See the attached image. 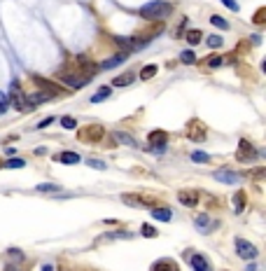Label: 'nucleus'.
Wrapping results in <instances>:
<instances>
[{
    "instance_id": "nucleus-35",
    "label": "nucleus",
    "mask_w": 266,
    "mask_h": 271,
    "mask_svg": "<svg viewBox=\"0 0 266 271\" xmlns=\"http://www.w3.org/2000/svg\"><path fill=\"white\" fill-rule=\"evenodd\" d=\"M222 2H224V5H227L229 9H234V12H238V2H236V0H222Z\"/></svg>"
},
{
    "instance_id": "nucleus-37",
    "label": "nucleus",
    "mask_w": 266,
    "mask_h": 271,
    "mask_svg": "<svg viewBox=\"0 0 266 271\" xmlns=\"http://www.w3.org/2000/svg\"><path fill=\"white\" fill-rule=\"evenodd\" d=\"M264 14H266V9H259L257 14H255V23H262V19H264Z\"/></svg>"
},
{
    "instance_id": "nucleus-3",
    "label": "nucleus",
    "mask_w": 266,
    "mask_h": 271,
    "mask_svg": "<svg viewBox=\"0 0 266 271\" xmlns=\"http://www.w3.org/2000/svg\"><path fill=\"white\" fill-rule=\"evenodd\" d=\"M77 138L84 140V143H98V140L103 138V126H100V124H87V126H82Z\"/></svg>"
},
{
    "instance_id": "nucleus-17",
    "label": "nucleus",
    "mask_w": 266,
    "mask_h": 271,
    "mask_svg": "<svg viewBox=\"0 0 266 271\" xmlns=\"http://www.w3.org/2000/svg\"><path fill=\"white\" fill-rule=\"evenodd\" d=\"M150 213H152V217L159 220V222H171V217H173V213L168 208H152Z\"/></svg>"
},
{
    "instance_id": "nucleus-4",
    "label": "nucleus",
    "mask_w": 266,
    "mask_h": 271,
    "mask_svg": "<svg viewBox=\"0 0 266 271\" xmlns=\"http://www.w3.org/2000/svg\"><path fill=\"white\" fill-rule=\"evenodd\" d=\"M75 73H80V75H84L87 80H91L93 75H96V70H98V66L96 63H91L87 56H77L75 59Z\"/></svg>"
},
{
    "instance_id": "nucleus-29",
    "label": "nucleus",
    "mask_w": 266,
    "mask_h": 271,
    "mask_svg": "<svg viewBox=\"0 0 266 271\" xmlns=\"http://www.w3.org/2000/svg\"><path fill=\"white\" fill-rule=\"evenodd\" d=\"M205 45H208V47H215V49H217V47H222V38H220V35H208Z\"/></svg>"
},
{
    "instance_id": "nucleus-11",
    "label": "nucleus",
    "mask_w": 266,
    "mask_h": 271,
    "mask_svg": "<svg viewBox=\"0 0 266 271\" xmlns=\"http://www.w3.org/2000/svg\"><path fill=\"white\" fill-rule=\"evenodd\" d=\"M33 80H35V85H38L40 89H42V93H47V96H56V93H61V89H59L56 85H52L49 80H42V78H33Z\"/></svg>"
},
{
    "instance_id": "nucleus-18",
    "label": "nucleus",
    "mask_w": 266,
    "mask_h": 271,
    "mask_svg": "<svg viewBox=\"0 0 266 271\" xmlns=\"http://www.w3.org/2000/svg\"><path fill=\"white\" fill-rule=\"evenodd\" d=\"M133 80H136V73H124V75L112 80V87H129Z\"/></svg>"
},
{
    "instance_id": "nucleus-31",
    "label": "nucleus",
    "mask_w": 266,
    "mask_h": 271,
    "mask_svg": "<svg viewBox=\"0 0 266 271\" xmlns=\"http://www.w3.org/2000/svg\"><path fill=\"white\" fill-rule=\"evenodd\" d=\"M122 199H124V203H129V206H143L140 196H129V194H126V196H122Z\"/></svg>"
},
{
    "instance_id": "nucleus-14",
    "label": "nucleus",
    "mask_w": 266,
    "mask_h": 271,
    "mask_svg": "<svg viewBox=\"0 0 266 271\" xmlns=\"http://www.w3.org/2000/svg\"><path fill=\"white\" fill-rule=\"evenodd\" d=\"M150 271H177V264H175L173 260H159V262L152 264Z\"/></svg>"
},
{
    "instance_id": "nucleus-40",
    "label": "nucleus",
    "mask_w": 266,
    "mask_h": 271,
    "mask_svg": "<svg viewBox=\"0 0 266 271\" xmlns=\"http://www.w3.org/2000/svg\"><path fill=\"white\" fill-rule=\"evenodd\" d=\"M42 271H54V267H52V264H45V267H42Z\"/></svg>"
},
{
    "instance_id": "nucleus-23",
    "label": "nucleus",
    "mask_w": 266,
    "mask_h": 271,
    "mask_svg": "<svg viewBox=\"0 0 266 271\" xmlns=\"http://www.w3.org/2000/svg\"><path fill=\"white\" fill-rule=\"evenodd\" d=\"M157 75V66L154 63H150V66H145L143 70H140V80H150Z\"/></svg>"
},
{
    "instance_id": "nucleus-15",
    "label": "nucleus",
    "mask_w": 266,
    "mask_h": 271,
    "mask_svg": "<svg viewBox=\"0 0 266 271\" xmlns=\"http://www.w3.org/2000/svg\"><path fill=\"white\" fill-rule=\"evenodd\" d=\"M114 143H122V145H129V147H136V138H131L129 133H124V131H114Z\"/></svg>"
},
{
    "instance_id": "nucleus-25",
    "label": "nucleus",
    "mask_w": 266,
    "mask_h": 271,
    "mask_svg": "<svg viewBox=\"0 0 266 271\" xmlns=\"http://www.w3.org/2000/svg\"><path fill=\"white\" fill-rule=\"evenodd\" d=\"M210 23H213V26H217L220 31H227V28H229V23L224 21L220 14H213V16H210Z\"/></svg>"
},
{
    "instance_id": "nucleus-6",
    "label": "nucleus",
    "mask_w": 266,
    "mask_h": 271,
    "mask_svg": "<svg viewBox=\"0 0 266 271\" xmlns=\"http://www.w3.org/2000/svg\"><path fill=\"white\" fill-rule=\"evenodd\" d=\"M236 253H238V257H243V260H255L259 255V250L245 239H236Z\"/></svg>"
},
{
    "instance_id": "nucleus-24",
    "label": "nucleus",
    "mask_w": 266,
    "mask_h": 271,
    "mask_svg": "<svg viewBox=\"0 0 266 271\" xmlns=\"http://www.w3.org/2000/svg\"><path fill=\"white\" fill-rule=\"evenodd\" d=\"M201 40H203V33H201V31H196V28L187 33V42H189V45H198Z\"/></svg>"
},
{
    "instance_id": "nucleus-33",
    "label": "nucleus",
    "mask_w": 266,
    "mask_h": 271,
    "mask_svg": "<svg viewBox=\"0 0 266 271\" xmlns=\"http://www.w3.org/2000/svg\"><path fill=\"white\" fill-rule=\"evenodd\" d=\"M21 166H26L23 159H9L7 162V169H21Z\"/></svg>"
},
{
    "instance_id": "nucleus-26",
    "label": "nucleus",
    "mask_w": 266,
    "mask_h": 271,
    "mask_svg": "<svg viewBox=\"0 0 266 271\" xmlns=\"http://www.w3.org/2000/svg\"><path fill=\"white\" fill-rule=\"evenodd\" d=\"M180 61H182V63H187V66H189V63H194V61H196V54H194L191 49H184L182 54H180Z\"/></svg>"
},
{
    "instance_id": "nucleus-20",
    "label": "nucleus",
    "mask_w": 266,
    "mask_h": 271,
    "mask_svg": "<svg viewBox=\"0 0 266 271\" xmlns=\"http://www.w3.org/2000/svg\"><path fill=\"white\" fill-rule=\"evenodd\" d=\"M124 59H126V54H117V56H112V59H107L105 63H103V66H100V68H114V66H119V63H124Z\"/></svg>"
},
{
    "instance_id": "nucleus-39",
    "label": "nucleus",
    "mask_w": 266,
    "mask_h": 271,
    "mask_svg": "<svg viewBox=\"0 0 266 271\" xmlns=\"http://www.w3.org/2000/svg\"><path fill=\"white\" fill-rule=\"evenodd\" d=\"M5 271H23V269H21V267H16V264H7Z\"/></svg>"
},
{
    "instance_id": "nucleus-12",
    "label": "nucleus",
    "mask_w": 266,
    "mask_h": 271,
    "mask_svg": "<svg viewBox=\"0 0 266 271\" xmlns=\"http://www.w3.org/2000/svg\"><path fill=\"white\" fill-rule=\"evenodd\" d=\"M54 162H56V164H70V166H73V164L82 162V157L77 155V152H70V150H68V152H61V155L54 157Z\"/></svg>"
},
{
    "instance_id": "nucleus-30",
    "label": "nucleus",
    "mask_w": 266,
    "mask_h": 271,
    "mask_svg": "<svg viewBox=\"0 0 266 271\" xmlns=\"http://www.w3.org/2000/svg\"><path fill=\"white\" fill-rule=\"evenodd\" d=\"M61 126L63 129H75L77 119H73V117H61Z\"/></svg>"
},
{
    "instance_id": "nucleus-21",
    "label": "nucleus",
    "mask_w": 266,
    "mask_h": 271,
    "mask_svg": "<svg viewBox=\"0 0 266 271\" xmlns=\"http://www.w3.org/2000/svg\"><path fill=\"white\" fill-rule=\"evenodd\" d=\"M107 96H110V87H100L98 91L91 96V101H93V103H100V101H105Z\"/></svg>"
},
{
    "instance_id": "nucleus-32",
    "label": "nucleus",
    "mask_w": 266,
    "mask_h": 271,
    "mask_svg": "<svg viewBox=\"0 0 266 271\" xmlns=\"http://www.w3.org/2000/svg\"><path fill=\"white\" fill-rule=\"evenodd\" d=\"M143 236L145 239H152V236H157V229L152 225H143Z\"/></svg>"
},
{
    "instance_id": "nucleus-38",
    "label": "nucleus",
    "mask_w": 266,
    "mask_h": 271,
    "mask_svg": "<svg viewBox=\"0 0 266 271\" xmlns=\"http://www.w3.org/2000/svg\"><path fill=\"white\" fill-rule=\"evenodd\" d=\"M52 122H54V117H47V119H45V122H40V129H45V126H49V124H52Z\"/></svg>"
},
{
    "instance_id": "nucleus-7",
    "label": "nucleus",
    "mask_w": 266,
    "mask_h": 271,
    "mask_svg": "<svg viewBox=\"0 0 266 271\" xmlns=\"http://www.w3.org/2000/svg\"><path fill=\"white\" fill-rule=\"evenodd\" d=\"M166 145H168L166 131H152L150 133V150H152V152H164Z\"/></svg>"
},
{
    "instance_id": "nucleus-5",
    "label": "nucleus",
    "mask_w": 266,
    "mask_h": 271,
    "mask_svg": "<svg viewBox=\"0 0 266 271\" xmlns=\"http://www.w3.org/2000/svg\"><path fill=\"white\" fill-rule=\"evenodd\" d=\"M238 162H243V164H250L257 159V150H255V145L252 143H248V140H241L238 143Z\"/></svg>"
},
{
    "instance_id": "nucleus-1",
    "label": "nucleus",
    "mask_w": 266,
    "mask_h": 271,
    "mask_svg": "<svg viewBox=\"0 0 266 271\" xmlns=\"http://www.w3.org/2000/svg\"><path fill=\"white\" fill-rule=\"evenodd\" d=\"M171 12H173V5L166 2V0H152V2H147V5L140 7V16L147 19V21H161Z\"/></svg>"
},
{
    "instance_id": "nucleus-36",
    "label": "nucleus",
    "mask_w": 266,
    "mask_h": 271,
    "mask_svg": "<svg viewBox=\"0 0 266 271\" xmlns=\"http://www.w3.org/2000/svg\"><path fill=\"white\" fill-rule=\"evenodd\" d=\"M89 166H91V169H105V164L98 162V159H91V162H89Z\"/></svg>"
},
{
    "instance_id": "nucleus-10",
    "label": "nucleus",
    "mask_w": 266,
    "mask_h": 271,
    "mask_svg": "<svg viewBox=\"0 0 266 271\" xmlns=\"http://www.w3.org/2000/svg\"><path fill=\"white\" fill-rule=\"evenodd\" d=\"M177 201L182 203V206H187V208H194L198 203V192H194V189H182V192H177Z\"/></svg>"
},
{
    "instance_id": "nucleus-2",
    "label": "nucleus",
    "mask_w": 266,
    "mask_h": 271,
    "mask_svg": "<svg viewBox=\"0 0 266 271\" xmlns=\"http://www.w3.org/2000/svg\"><path fill=\"white\" fill-rule=\"evenodd\" d=\"M56 78L61 80L66 87H70V89H82V87L89 85V80L84 78V75H80V73H75V70H70V68L59 70V75H56Z\"/></svg>"
},
{
    "instance_id": "nucleus-34",
    "label": "nucleus",
    "mask_w": 266,
    "mask_h": 271,
    "mask_svg": "<svg viewBox=\"0 0 266 271\" xmlns=\"http://www.w3.org/2000/svg\"><path fill=\"white\" fill-rule=\"evenodd\" d=\"M220 63H222L220 56H208V66H210V68H217Z\"/></svg>"
},
{
    "instance_id": "nucleus-22",
    "label": "nucleus",
    "mask_w": 266,
    "mask_h": 271,
    "mask_svg": "<svg viewBox=\"0 0 266 271\" xmlns=\"http://www.w3.org/2000/svg\"><path fill=\"white\" fill-rule=\"evenodd\" d=\"M191 162H196V164H208L210 162V155H205V152H201V150H196V152H191Z\"/></svg>"
},
{
    "instance_id": "nucleus-9",
    "label": "nucleus",
    "mask_w": 266,
    "mask_h": 271,
    "mask_svg": "<svg viewBox=\"0 0 266 271\" xmlns=\"http://www.w3.org/2000/svg\"><path fill=\"white\" fill-rule=\"evenodd\" d=\"M215 180H220V182H227V185H234V182H238L241 180V176L236 173V171H229V169H220L213 173Z\"/></svg>"
},
{
    "instance_id": "nucleus-28",
    "label": "nucleus",
    "mask_w": 266,
    "mask_h": 271,
    "mask_svg": "<svg viewBox=\"0 0 266 271\" xmlns=\"http://www.w3.org/2000/svg\"><path fill=\"white\" fill-rule=\"evenodd\" d=\"M7 108H9V96L5 91H0V115H2Z\"/></svg>"
},
{
    "instance_id": "nucleus-27",
    "label": "nucleus",
    "mask_w": 266,
    "mask_h": 271,
    "mask_svg": "<svg viewBox=\"0 0 266 271\" xmlns=\"http://www.w3.org/2000/svg\"><path fill=\"white\" fill-rule=\"evenodd\" d=\"M38 192H61V187L52 185V182H45V185H38Z\"/></svg>"
},
{
    "instance_id": "nucleus-19",
    "label": "nucleus",
    "mask_w": 266,
    "mask_h": 271,
    "mask_svg": "<svg viewBox=\"0 0 266 271\" xmlns=\"http://www.w3.org/2000/svg\"><path fill=\"white\" fill-rule=\"evenodd\" d=\"M234 206H236V213H243L245 210V192H236Z\"/></svg>"
},
{
    "instance_id": "nucleus-16",
    "label": "nucleus",
    "mask_w": 266,
    "mask_h": 271,
    "mask_svg": "<svg viewBox=\"0 0 266 271\" xmlns=\"http://www.w3.org/2000/svg\"><path fill=\"white\" fill-rule=\"evenodd\" d=\"M196 229H198L201 234H208V232H210V215H205V213L196 215Z\"/></svg>"
},
{
    "instance_id": "nucleus-13",
    "label": "nucleus",
    "mask_w": 266,
    "mask_h": 271,
    "mask_svg": "<svg viewBox=\"0 0 266 271\" xmlns=\"http://www.w3.org/2000/svg\"><path fill=\"white\" fill-rule=\"evenodd\" d=\"M189 138L191 140H203L205 138V126L201 122H191L189 124Z\"/></svg>"
},
{
    "instance_id": "nucleus-8",
    "label": "nucleus",
    "mask_w": 266,
    "mask_h": 271,
    "mask_svg": "<svg viewBox=\"0 0 266 271\" xmlns=\"http://www.w3.org/2000/svg\"><path fill=\"white\" fill-rule=\"evenodd\" d=\"M187 262L194 271H210V264L205 260L203 255H198V253H187Z\"/></svg>"
}]
</instances>
